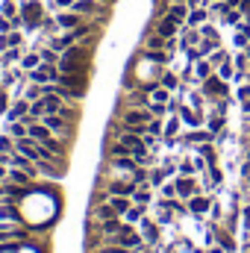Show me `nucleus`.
<instances>
[{
    "instance_id": "nucleus-1",
    "label": "nucleus",
    "mask_w": 250,
    "mask_h": 253,
    "mask_svg": "<svg viewBox=\"0 0 250 253\" xmlns=\"http://www.w3.org/2000/svg\"><path fill=\"white\" fill-rule=\"evenodd\" d=\"M91 59H94V50L85 47V44H71L59 56V71L62 74H91Z\"/></svg>"
},
{
    "instance_id": "nucleus-2",
    "label": "nucleus",
    "mask_w": 250,
    "mask_h": 253,
    "mask_svg": "<svg viewBox=\"0 0 250 253\" xmlns=\"http://www.w3.org/2000/svg\"><path fill=\"white\" fill-rule=\"evenodd\" d=\"M18 12H21V18H24V30H27V33H36V30L42 27L44 9H42L39 0H24V3H18Z\"/></svg>"
},
{
    "instance_id": "nucleus-3",
    "label": "nucleus",
    "mask_w": 250,
    "mask_h": 253,
    "mask_svg": "<svg viewBox=\"0 0 250 253\" xmlns=\"http://www.w3.org/2000/svg\"><path fill=\"white\" fill-rule=\"evenodd\" d=\"M200 91L206 94V103H209V100H218V97H230V83L221 80L218 74H212L209 80L200 83Z\"/></svg>"
},
{
    "instance_id": "nucleus-4",
    "label": "nucleus",
    "mask_w": 250,
    "mask_h": 253,
    "mask_svg": "<svg viewBox=\"0 0 250 253\" xmlns=\"http://www.w3.org/2000/svg\"><path fill=\"white\" fill-rule=\"evenodd\" d=\"M150 109L147 106H126V109H118V121L124 126H144L150 121Z\"/></svg>"
},
{
    "instance_id": "nucleus-5",
    "label": "nucleus",
    "mask_w": 250,
    "mask_h": 253,
    "mask_svg": "<svg viewBox=\"0 0 250 253\" xmlns=\"http://www.w3.org/2000/svg\"><path fill=\"white\" fill-rule=\"evenodd\" d=\"M56 77H59V68L56 65H39V68H33V71H27V80L30 83H39V85H47V83H56Z\"/></svg>"
},
{
    "instance_id": "nucleus-6",
    "label": "nucleus",
    "mask_w": 250,
    "mask_h": 253,
    "mask_svg": "<svg viewBox=\"0 0 250 253\" xmlns=\"http://www.w3.org/2000/svg\"><path fill=\"white\" fill-rule=\"evenodd\" d=\"M138 233H141L144 245H150V248H156V245H159V224H156V221H150L147 215L138 221Z\"/></svg>"
},
{
    "instance_id": "nucleus-7",
    "label": "nucleus",
    "mask_w": 250,
    "mask_h": 253,
    "mask_svg": "<svg viewBox=\"0 0 250 253\" xmlns=\"http://www.w3.org/2000/svg\"><path fill=\"white\" fill-rule=\"evenodd\" d=\"M186 203H188V215H194V218H203V215L212 209V197H209V194H200V191H197L194 197H188Z\"/></svg>"
},
{
    "instance_id": "nucleus-8",
    "label": "nucleus",
    "mask_w": 250,
    "mask_h": 253,
    "mask_svg": "<svg viewBox=\"0 0 250 253\" xmlns=\"http://www.w3.org/2000/svg\"><path fill=\"white\" fill-rule=\"evenodd\" d=\"M188 9H191V6L180 3V0H171V3H168V9H165V18H168V21H174V24L183 30V27H186V18H188Z\"/></svg>"
},
{
    "instance_id": "nucleus-9",
    "label": "nucleus",
    "mask_w": 250,
    "mask_h": 253,
    "mask_svg": "<svg viewBox=\"0 0 250 253\" xmlns=\"http://www.w3.org/2000/svg\"><path fill=\"white\" fill-rule=\"evenodd\" d=\"M177 197L180 200H188V197H194L197 191H200V183H197V177H180L177 174Z\"/></svg>"
},
{
    "instance_id": "nucleus-10",
    "label": "nucleus",
    "mask_w": 250,
    "mask_h": 253,
    "mask_svg": "<svg viewBox=\"0 0 250 253\" xmlns=\"http://www.w3.org/2000/svg\"><path fill=\"white\" fill-rule=\"evenodd\" d=\"M85 18L83 15H77L74 9H62V12H56V24H59V33H68V30H74V27H80Z\"/></svg>"
},
{
    "instance_id": "nucleus-11",
    "label": "nucleus",
    "mask_w": 250,
    "mask_h": 253,
    "mask_svg": "<svg viewBox=\"0 0 250 253\" xmlns=\"http://www.w3.org/2000/svg\"><path fill=\"white\" fill-rule=\"evenodd\" d=\"M30 115V100L27 97H18L12 106H9V112H6V121H24Z\"/></svg>"
},
{
    "instance_id": "nucleus-12",
    "label": "nucleus",
    "mask_w": 250,
    "mask_h": 253,
    "mask_svg": "<svg viewBox=\"0 0 250 253\" xmlns=\"http://www.w3.org/2000/svg\"><path fill=\"white\" fill-rule=\"evenodd\" d=\"M91 218H94V221H112V218H121V215L112 209L109 200H103V203H94V206H91Z\"/></svg>"
},
{
    "instance_id": "nucleus-13",
    "label": "nucleus",
    "mask_w": 250,
    "mask_h": 253,
    "mask_svg": "<svg viewBox=\"0 0 250 253\" xmlns=\"http://www.w3.org/2000/svg\"><path fill=\"white\" fill-rule=\"evenodd\" d=\"M138 56L147 59V62H153V65H168L171 62V50H165V47H162V50H147V47H141Z\"/></svg>"
},
{
    "instance_id": "nucleus-14",
    "label": "nucleus",
    "mask_w": 250,
    "mask_h": 253,
    "mask_svg": "<svg viewBox=\"0 0 250 253\" xmlns=\"http://www.w3.org/2000/svg\"><path fill=\"white\" fill-rule=\"evenodd\" d=\"M191 74L197 77V83H203V80H209L215 74V65L209 59H197V62H191Z\"/></svg>"
},
{
    "instance_id": "nucleus-15",
    "label": "nucleus",
    "mask_w": 250,
    "mask_h": 253,
    "mask_svg": "<svg viewBox=\"0 0 250 253\" xmlns=\"http://www.w3.org/2000/svg\"><path fill=\"white\" fill-rule=\"evenodd\" d=\"M209 21V6H194L188 9V18H186V27H200Z\"/></svg>"
},
{
    "instance_id": "nucleus-16",
    "label": "nucleus",
    "mask_w": 250,
    "mask_h": 253,
    "mask_svg": "<svg viewBox=\"0 0 250 253\" xmlns=\"http://www.w3.org/2000/svg\"><path fill=\"white\" fill-rule=\"evenodd\" d=\"M153 30H156L159 36H165V39H177V33H180V27H177L174 21H168V18L153 21Z\"/></svg>"
},
{
    "instance_id": "nucleus-17",
    "label": "nucleus",
    "mask_w": 250,
    "mask_h": 253,
    "mask_svg": "<svg viewBox=\"0 0 250 253\" xmlns=\"http://www.w3.org/2000/svg\"><path fill=\"white\" fill-rule=\"evenodd\" d=\"M36 50H39V56H42V62L44 65H56V68H59V56H62V53H56L50 44L42 42V44H36Z\"/></svg>"
},
{
    "instance_id": "nucleus-18",
    "label": "nucleus",
    "mask_w": 250,
    "mask_h": 253,
    "mask_svg": "<svg viewBox=\"0 0 250 253\" xmlns=\"http://www.w3.org/2000/svg\"><path fill=\"white\" fill-rule=\"evenodd\" d=\"M165 44H168V39H165V36H159L156 30H153V33H147V36H144V42H141V47H147V50H162Z\"/></svg>"
},
{
    "instance_id": "nucleus-19",
    "label": "nucleus",
    "mask_w": 250,
    "mask_h": 253,
    "mask_svg": "<svg viewBox=\"0 0 250 253\" xmlns=\"http://www.w3.org/2000/svg\"><path fill=\"white\" fill-rule=\"evenodd\" d=\"M159 83H162L168 91H183V77H177V74H171V71H162Z\"/></svg>"
},
{
    "instance_id": "nucleus-20",
    "label": "nucleus",
    "mask_w": 250,
    "mask_h": 253,
    "mask_svg": "<svg viewBox=\"0 0 250 253\" xmlns=\"http://www.w3.org/2000/svg\"><path fill=\"white\" fill-rule=\"evenodd\" d=\"M168 177H171V174H168L162 165H153V168H150V189H162V186L168 183Z\"/></svg>"
},
{
    "instance_id": "nucleus-21",
    "label": "nucleus",
    "mask_w": 250,
    "mask_h": 253,
    "mask_svg": "<svg viewBox=\"0 0 250 253\" xmlns=\"http://www.w3.org/2000/svg\"><path fill=\"white\" fill-rule=\"evenodd\" d=\"M39 65H42V56H39V50L33 47V50L24 53V59L18 62V68H21V71H33V68H39Z\"/></svg>"
},
{
    "instance_id": "nucleus-22",
    "label": "nucleus",
    "mask_w": 250,
    "mask_h": 253,
    "mask_svg": "<svg viewBox=\"0 0 250 253\" xmlns=\"http://www.w3.org/2000/svg\"><path fill=\"white\" fill-rule=\"evenodd\" d=\"M171 97H174V94H171V91H168L162 83H156V85L150 88V103H168Z\"/></svg>"
},
{
    "instance_id": "nucleus-23",
    "label": "nucleus",
    "mask_w": 250,
    "mask_h": 253,
    "mask_svg": "<svg viewBox=\"0 0 250 253\" xmlns=\"http://www.w3.org/2000/svg\"><path fill=\"white\" fill-rule=\"evenodd\" d=\"M180 129H183V118H180V112L168 115V121H165V135L177 138V135H180Z\"/></svg>"
},
{
    "instance_id": "nucleus-24",
    "label": "nucleus",
    "mask_w": 250,
    "mask_h": 253,
    "mask_svg": "<svg viewBox=\"0 0 250 253\" xmlns=\"http://www.w3.org/2000/svg\"><path fill=\"white\" fill-rule=\"evenodd\" d=\"M109 203H112V209L124 218L126 215V209L132 206V197H121V194H109Z\"/></svg>"
},
{
    "instance_id": "nucleus-25",
    "label": "nucleus",
    "mask_w": 250,
    "mask_h": 253,
    "mask_svg": "<svg viewBox=\"0 0 250 253\" xmlns=\"http://www.w3.org/2000/svg\"><path fill=\"white\" fill-rule=\"evenodd\" d=\"M144 215H147V206H138V203H132V206L126 209L124 221H126V224H132V227H135V224H138V221H141Z\"/></svg>"
},
{
    "instance_id": "nucleus-26",
    "label": "nucleus",
    "mask_w": 250,
    "mask_h": 253,
    "mask_svg": "<svg viewBox=\"0 0 250 253\" xmlns=\"http://www.w3.org/2000/svg\"><path fill=\"white\" fill-rule=\"evenodd\" d=\"M6 132L18 141V138H24L27 135V121H6Z\"/></svg>"
},
{
    "instance_id": "nucleus-27",
    "label": "nucleus",
    "mask_w": 250,
    "mask_h": 253,
    "mask_svg": "<svg viewBox=\"0 0 250 253\" xmlns=\"http://www.w3.org/2000/svg\"><path fill=\"white\" fill-rule=\"evenodd\" d=\"M150 200H153V189L150 186H141V189L132 194V203H138V206H147Z\"/></svg>"
},
{
    "instance_id": "nucleus-28",
    "label": "nucleus",
    "mask_w": 250,
    "mask_h": 253,
    "mask_svg": "<svg viewBox=\"0 0 250 253\" xmlns=\"http://www.w3.org/2000/svg\"><path fill=\"white\" fill-rule=\"evenodd\" d=\"M215 74H218L221 80L233 83V77H236V65H233V59H230V62H224V65H218V68H215Z\"/></svg>"
},
{
    "instance_id": "nucleus-29",
    "label": "nucleus",
    "mask_w": 250,
    "mask_h": 253,
    "mask_svg": "<svg viewBox=\"0 0 250 253\" xmlns=\"http://www.w3.org/2000/svg\"><path fill=\"white\" fill-rule=\"evenodd\" d=\"M112 156H132V150L115 138V144H109V150H106V159H112Z\"/></svg>"
},
{
    "instance_id": "nucleus-30",
    "label": "nucleus",
    "mask_w": 250,
    "mask_h": 253,
    "mask_svg": "<svg viewBox=\"0 0 250 253\" xmlns=\"http://www.w3.org/2000/svg\"><path fill=\"white\" fill-rule=\"evenodd\" d=\"M242 21H245V15H242L239 9H230V12L224 15V21H221V24H227V27H239Z\"/></svg>"
},
{
    "instance_id": "nucleus-31",
    "label": "nucleus",
    "mask_w": 250,
    "mask_h": 253,
    "mask_svg": "<svg viewBox=\"0 0 250 253\" xmlns=\"http://www.w3.org/2000/svg\"><path fill=\"white\" fill-rule=\"evenodd\" d=\"M147 109H150L153 118H168V115H171V112H168V103H147Z\"/></svg>"
},
{
    "instance_id": "nucleus-32",
    "label": "nucleus",
    "mask_w": 250,
    "mask_h": 253,
    "mask_svg": "<svg viewBox=\"0 0 250 253\" xmlns=\"http://www.w3.org/2000/svg\"><path fill=\"white\" fill-rule=\"evenodd\" d=\"M0 15L15 18V15H18V3H15V0H0Z\"/></svg>"
},
{
    "instance_id": "nucleus-33",
    "label": "nucleus",
    "mask_w": 250,
    "mask_h": 253,
    "mask_svg": "<svg viewBox=\"0 0 250 253\" xmlns=\"http://www.w3.org/2000/svg\"><path fill=\"white\" fill-rule=\"evenodd\" d=\"M18 147H15V138L9 135V132H3L0 135V153H15Z\"/></svg>"
},
{
    "instance_id": "nucleus-34",
    "label": "nucleus",
    "mask_w": 250,
    "mask_h": 253,
    "mask_svg": "<svg viewBox=\"0 0 250 253\" xmlns=\"http://www.w3.org/2000/svg\"><path fill=\"white\" fill-rule=\"evenodd\" d=\"M230 59H233V56H230V53H227L224 47H218V50H215V53L209 56V62L215 65V68H218V65H224V62H230Z\"/></svg>"
},
{
    "instance_id": "nucleus-35",
    "label": "nucleus",
    "mask_w": 250,
    "mask_h": 253,
    "mask_svg": "<svg viewBox=\"0 0 250 253\" xmlns=\"http://www.w3.org/2000/svg\"><path fill=\"white\" fill-rule=\"evenodd\" d=\"M233 65H236V71H248V65H250L248 53H245V50H239V53L233 56Z\"/></svg>"
},
{
    "instance_id": "nucleus-36",
    "label": "nucleus",
    "mask_w": 250,
    "mask_h": 253,
    "mask_svg": "<svg viewBox=\"0 0 250 253\" xmlns=\"http://www.w3.org/2000/svg\"><path fill=\"white\" fill-rule=\"evenodd\" d=\"M248 97H250V83H239V85H236V100L245 103Z\"/></svg>"
},
{
    "instance_id": "nucleus-37",
    "label": "nucleus",
    "mask_w": 250,
    "mask_h": 253,
    "mask_svg": "<svg viewBox=\"0 0 250 253\" xmlns=\"http://www.w3.org/2000/svg\"><path fill=\"white\" fill-rule=\"evenodd\" d=\"M177 171H180V177H194V171H197V168H194V162L183 159V162L177 165Z\"/></svg>"
},
{
    "instance_id": "nucleus-38",
    "label": "nucleus",
    "mask_w": 250,
    "mask_h": 253,
    "mask_svg": "<svg viewBox=\"0 0 250 253\" xmlns=\"http://www.w3.org/2000/svg\"><path fill=\"white\" fill-rule=\"evenodd\" d=\"M159 194H162L165 200H171V197H177V183H174V180H168V183H165V186L159 189Z\"/></svg>"
},
{
    "instance_id": "nucleus-39",
    "label": "nucleus",
    "mask_w": 250,
    "mask_h": 253,
    "mask_svg": "<svg viewBox=\"0 0 250 253\" xmlns=\"http://www.w3.org/2000/svg\"><path fill=\"white\" fill-rule=\"evenodd\" d=\"M9 36V44L12 47H24V33L21 30H12V33H6Z\"/></svg>"
},
{
    "instance_id": "nucleus-40",
    "label": "nucleus",
    "mask_w": 250,
    "mask_h": 253,
    "mask_svg": "<svg viewBox=\"0 0 250 253\" xmlns=\"http://www.w3.org/2000/svg\"><path fill=\"white\" fill-rule=\"evenodd\" d=\"M242 221H245V233H250V200L242 206Z\"/></svg>"
},
{
    "instance_id": "nucleus-41",
    "label": "nucleus",
    "mask_w": 250,
    "mask_h": 253,
    "mask_svg": "<svg viewBox=\"0 0 250 253\" xmlns=\"http://www.w3.org/2000/svg\"><path fill=\"white\" fill-rule=\"evenodd\" d=\"M0 33H12V21L6 15H0Z\"/></svg>"
},
{
    "instance_id": "nucleus-42",
    "label": "nucleus",
    "mask_w": 250,
    "mask_h": 253,
    "mask_svg": "<svg viewBox=\"0 0 250 253\" xmlns=\"http://www.w3.org/2000/svg\"><path fill=\"white\" fill-rule=\"evenodd\" d=\"M56 3V12H62V9H71L74 6V0H53Z\"/></svg>"
},
{
    "instance_id": "nucleus-43",
    "label": "nucleus",
    "mask_w": 250,
    "mask_h": 253,
    "mask_svg": "<svg viewBox=\"0 0 250 253\" xmlns=\"http://www.w3.org/2000/svg\"><path fill=\"white\" fill-rule=\"evenodd\" d=\"M9 47H12V44H9V36H6V33H0V53H3V50H9Z\"/></svg>"
},
{
    "instance_id": "nucleus-44",
    "label": "nucleus",
    "mask_w": 250,
    "mask_h": 253,
    "mask_svg": "<svg viewBox=\"0 0 250 253\" xmlns=\"http://www.w3.org/2000/svg\"><path fill=\"white\" fill-rule=\"evenodd\" d=\"M239 12L248 18V15H250V0H242V3H239Z\"/></svg>"
},
{
    "instance_id": "nucleus-45",
    "label": "nucleus",
    "mask_w": 250,
    "mask_h": 253,
    "mask_svg": "<svg viewBox=\"0 0 250 253\" xmlns=\"http://www.w3.org/2000/svg\"><path fill=\"white\" fill-rule=\"evenodd\" d=\"M242 115H245V118H250V97L242 103Z\"/></svg>"
},
{
    "instance_id": "nucleus-46",
    "label": "nucleus",
    "mask_w": 250,
    "mask_h": 253,
    "mask_svg": "<svg viewBox=\"0 0 250 253\" xmlns=\"http://www.w3.org/2000/svg\"><path fill=\"white\" fill-rule=\"evenodd\" d=\"M6 177H9V165H3V162H0V180H6Z\"/></svg>"
},
{
    "instance_id": "nucleus-47",
    "label": "nucleus",
    "mask_w": 250,
    "mask_h": 253,
    "mask_svg": "<svg viewBox=\"0 0 250 253\" xmlns=\"http://www.w3.org/2000/svg\"><path fill=\"white\" fill-rule=\"evenodd\" d=\"M239 3H242V0H227V6H233V9H239Z\"/></svg>"
},
{
    "instance_id": "nucleus-48",
    "label": "nucleus",
    "mask_w": 250,
    "mask_h": 253,
    "mask_svg": "<svg viewBox=\"0 0 250 253\" xmlns=\"http://www.w3.org/2000/svg\"><path fill=\"white\" fill-rule=\"evenodd\" d=\"M97 3H103V6H109V9H112V3H115V0H97Z\"/></svg>"
},
{
    "instance_id": "nucleus-49",
    "label": "nucleus",
    "mask_w": 250,
    "mask_h": 253,
    "mask_svg": "<svg viewBox=\"0 0 250 253\" xmlns=\"http://www.w3.org/2000/svg\"><path fill=\"white\" fill-rule=\"evenodd\" d=\"M209 3H218V0H203V6H209Z\"/></svg>"
},
{
    "instance_id": "nucleus-50",
    "label": "nucleus",
    "mask_w": 250,
    "mask_h": 253,
    "mask_svg": "<svg viewBox=\"0 0 250 253\" xmlns=\"http://www.w3.org/2000/svg\"><path fill=\"white\" fill-rule=\"evenodd\" d=\"M0 200H3V180H0Z\"/></svg>"
}]
</instances>
